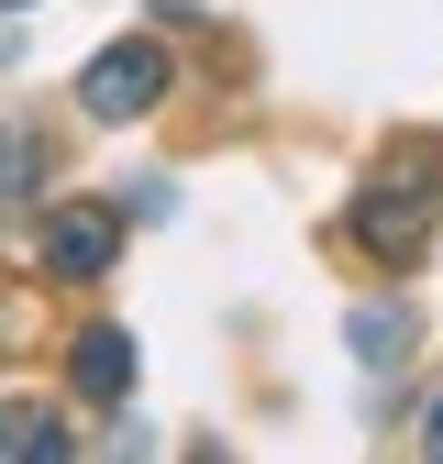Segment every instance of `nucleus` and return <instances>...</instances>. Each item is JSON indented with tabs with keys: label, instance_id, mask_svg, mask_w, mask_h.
Returning a JSON list of instances; mask_svg holds the SVG:
<instances>
[{
	"label": "nucleus",
	"instance_id": "nucleus-1",
	"mask_svg": "<svg viewBox=\"0 0 443 464\" xmlns=\"http://www.w3.org/2000/svg\"><path fill=\"white\" fill-rule=\"evenodd\" d=\"M432 221H443V178H432V144H410V166L399 178H377L355 210H344V232L377 255V266H421V244H432Z\"/></svg>",
	"mask_w": 443,
	"mask_h": 464
},
{
	"label": "nucleus",
	"instance_id": "nucleus-2",
	"mask_svg": "<svg viewBox=\"0 0 443 464\" xmlns=\"http://www.w3.org/2000/svg\"><path fill=\"white\" fill-rule=\"evenodd\" d=\"M166 78H178V67H166V44H100L89 55V67H78V111H89V122H144V111L166 100Z\"/></svg>",
	"mask_w": 443,
	"mask_h": 464
},
{
	"label": "nucleus",
	"instance_id": "nucleus-3",
	"mask_svg": "<svg viewBox=\"0 0 443 464\" xmlns=\"http://www.w3.org/2000/svg\"><path fill=\"white\" fill-rule=\"evenodd\" d=\"M111 255H123V210H111V199H55L44 232H34V266H44L55 287L111 276Z\"/></svg>",
	"mask_w": 443,
	"mask_h": 464
},
{
	"label": "nucleus",
	"instance_id": "nucleus-4",
	"mask_svg": "<svg viewBox=\"0 0 443 464\" xmlns=\"http://www.w3.org/2000/svg\"><path fill=\"white\" fill-rule=\"evenodd\" d=\"M67 387L89 398V410H111V398H133V332L123 321H89L67 343Z\"/></svg>",
	"mask_w": 443,
	"mask_h": 464
},
{
	"label": "nucleus",
	"instance_id": "nucleus-5",
	"mask_svg": "<svg viewBox=\"0 0 443 464\" xmlns=\"http://www.w3.org/2000/svg\"><path fill=\"white\" fill-rule=\"evenodd\" d=\"M34 188H44V144H34L23 122H0V221H12Z\"/></svg>",
	"mask_w": 443,
	"mask_h": 464
},
{
	"label": "nucleus",
	"instance_id": "nucleus-6",
	"mask_svg": "<svg viewBox=\"0 0 443 464\" xmlns=\"http://www.w3.org/2000/svg\"><path fill=\"white\" fill-rule=\"evenodd\" d=\"M55 464V453H67V431H55V410H0V464Z\"/></svg>",
	"mask_w": 443,
	"mask_h": 464
},
{
	"label": "nucleus",
	"instance_id": "nucleus-7",
	"mask_svg": "<svg viewBox=\"0 0 443 464\" xmlns=\"http://www.w3.org/2000/svg\"><path fill=\"white\" fill-rule=\"evenodd\" d=\"M355 354H366V365L388 376V365L410 354V310H355Z\"/></svg>",
	"mask_w": 443,
	"mask_h": 464
},
{
	"label": "nucleus",
	"instance_id": "nucleus-8",
	"mask_svg": "<svg viewBox=\"0 0 443 464\" xmlns=\"http://www.w3.org/2000/svg\"><path fill=\"white\" fill-rule=\"evenodd\" d=\"M421 464H443V398L421 410Z\"/></svg>",
	"mask_w": 443,
	"mask_h": 464
},
{
	"label": "nucleus",
	"instance_id": "nucleus-9",
	"mask_svg": "<svg viewBox=\"0 0 443 464\" xmlns=\"http://www.w3.org/2000/svg\"><path fill=\"white\" fill-rule=\"evenodd\" d=\"M0 12H34V0H0Z\"/></svg>",
	"mask_w": 443,
	"mask_h": 464
}]
</instances>
